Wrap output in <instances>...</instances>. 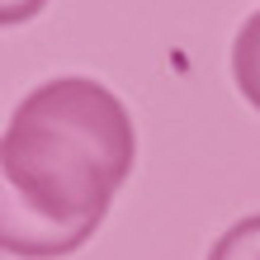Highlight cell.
Here are the masks:
<instances>
[{"label": "cell", "mask_w": 260, "mask_h": 260, "mask_svg": "<svg viewBox=\"0 0 260 260\" xmlns=\"http://www.w3.org/2000/svg\"><path fill=\"white\" fill-rule=\"evenodd\" d=\"M48 5V0H0V24H24Z\"/></svg>", "instance_id": "obj_4"}, {"label": "cell", "mask_w": 260, "mask_h": 260, "mask_svg": "<svg viewBox=\"0 0 260 260\" xmlns=\"http://www.w3.org/2000/svg\"><path fill=\"white\" fill-rule=\"evenodd\" d=\"M137 156L133 118L90 76L28 90L0 137V251L57 260L81 251Z\"/></svg>", "instance_id": "obj_1"}, {"label": "cell", "mask_w": 260, "mask_h": 260, "mask_svg": "<svg viewBox=\"0 0 260 260\" xmlns=\"http://www.w3.org/2000/svg\"><path fill=\"white\" fill-rule=\"evenodd\" d=\"M232 76H237V90L260 109V10L237 28V43H232Z\"/></svg>", "instance_id": "obj_2"}, {"label": "cell", "mask_w": 260, "mask_h": 260, "mask_svg": "<svg viewBox=\"0 0 260 260\" xmlns=\"http://www.w3.org/2000/svg\"><path fill=\"white\" fill-rule=\"evenodd\" d=\"M208 260H260V213L227 227L218 237V246L208 251Z\"/></svg>", "instance_id": "obj_3"}]
</instances>
